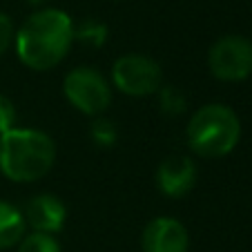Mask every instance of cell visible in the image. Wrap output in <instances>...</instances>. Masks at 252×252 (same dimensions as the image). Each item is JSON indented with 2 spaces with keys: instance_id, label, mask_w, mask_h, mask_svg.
<instances>
[{
  "instance_id": "6da1fadb",
  "label": "cell",
  "mask_w": 252,
  "mask_h": 252,
  "mask_svg": "<svg viewBox=\"0 0 252 252\" xmlns=\"http://www.w3.org/2000/svg\"><path fill=\"white\" fill-rule=\"evenodd\" d=\"M74 45V20L56 7L36 9L16 29L14 49L18 61L33 71H49L65 61Z\"/></svg>"
},
{
  "instance_id": "7a4b0ae2",
  "label": "cell",
  "mask_w": 252,
  "mask_h": 252,
  "mask_svg": "<svg viewBox=\"0 0 252 252\" xmlns=\"http://www.w3.org/2000/svg\"><path fill=\"white\" fill-rule=\"evenodd\" d=\"M56 161V143L40 129L14 127L0 136V172L14 183L43 179Z\"/></svg>"
},
{
  "instance_id": "3957f363",
  "label": "cell",
  "mask_w": 252,
  "mask_h": 252,
  "mask_svg": "<svg viewBox=\"0 0 252 252\" xmlns=\"http://www.w3.org/2000/svg\"><path fill=\"white\" fill-rule=\"evenodd\" d=\"M241 121L223 103H208L190 116L186 125L188 148L201 158L228 157L239 145Z\"/></svg>"
},
{
  "instance_id": "277c9868",
  "label": "cell",
  "mask_w": 252,
  "mask_h": 252,
  "mask_svg": "<svg viewBox=\"0 0 252 252\" xmlns=\"http://www.w3.org/2000/svg\"><path fill=\"white\" fill-rule=\"evenodd\" d=\"M63 94L67 103L81 114L98 119L112 103V85L96 67H76L63 78Z\"/></svg>"
},
{
  "instance_id": "5b68a950",
  "label": "cell",
  "mask_w": 252,
  "mask_h": 252,
  "mask_svg": "<svg viewBox=\"0 0 252 252\" xmlns=\"http://www.w3.org/2000/svg\"><path fill=\"white\" fill-rule=\"evenodd\" d=\"M161 85L163 67L148 54H125L112 65V87L125 96H152L161 90Z\"/></svg>"
},
{
  "instance_id": "8992f818",
  "label": "cell",
  "mask_w": 252,
  "mask_h": 252,
  "mask_svg": "<svg viewBox=\"0 0 252 252\" xmlns=\"http://www.w3.org/2000/svg\"><path fill=\"white\" fill-rule=\"evenodd\" d=\"M208 69L223 83H239L252 76V40L246 36H223L208 52Z\"/></svg>"
},
{
  "instance_id": "52a82bcc",
  "label": "cell",
  "mask_w": 252,
  "mask_h": 252,
  "mask_svg": "<svg viewBox=\"0 0 252 252\" xmlns=\"http://www.w3.org/2000/svg\"><path fill=\"white\" fill-rule=\"evenodd\" d=\"M157 188L170 199H183L196 186V163L186 154H172L157 167Z\"/></svg>"
},
{
  "instance_id": "ba28073f",
  "label": "cell",
  "mask_w": 252,
  "mask_h": 252,
  "mask_svg": "<svg viewBox=\"0 0 252 252\" xmlns=\"http://www.w3.org/2000/svg\"><path fill=\"white\" fill-rule=\"evenodd\" d=\"M143 252H188L190 250V234L186 225L172 217L152 219L141 234Z\"/></svg>"
},
{
  "instance_id": "9c48e42d",
  "label": "cell",
  "mask_w": 252,
  "mask_h": 252,
  "mask_svg": "<svg viewBox=\"0 0 252 252\" xmlns=\"http://www.w3.org/2000/svg\"><path fill=\"white\" fill-rule=\"evenodd\" d=\"M25 225L32 232L54 234L61 232L67 221V208L56 194H36L25 203L23 208Z\"/></svg>"
},
{
  "instance_id": "30bf717a",
  "label": "cell",
  "mask_w": 252,
  "mask_h": 252,
  "mask_svg": "<svg viewBox=\"0 0 252 252\" xmlns=\"http://www.w3.org/2000/svg\"><path fill=\"white\" fill-rule=\"evenodd\" d=\"M27 234L23 210L9 201H0V250L16 248Z\"/></svg>"
},
{
  "instance_id": "8fae6325",
  "label": "cell",
  "mask_w": 252,
  "mask_h": 252,
  "mask_svg": "<svg viewBox=\"0 0 252 252\" xmlns=\"http://www.w3.org/2000/svg\"><path fill=\"white\" fill-rule=\"evenodd\" d=\"M107 25L98 18H85L74 25V40L81 43L83 47L100 49L107 43Z\"/></svg>"
},
{
  "instance_id": "7c38bea8",
  "label": "cell",
  "mask_w": 252,
  "mask_h": 252,
  "mask_svg": "<svg viewBox=\"0 0 252 252\" xmlns=\"http://www.w3.org/2000/svg\"><path fill=\"white\" fill-rule=\"evenodd\" d=\"M157 98H158V110L165 116H179V114H183L188 107L186 94L174 85H165V83H163L161 90L157 92Z\"/></svg>"
},
{
  "instance_id": "4fadbf2b",
  "label": "cell",
  "mask_w": 252,
  "mask_h": 252,
  "mask_svg": "<svg viewBox=\"0 0 252 252\" xmlns=\"http://www.w3.org/2000/svg\"><path fill=\"white\" fill-rule=\"evenodd\" d=\"M90 138L94 141L96 148L110 150V148H114L116 143H119V127H116L114 121L98 116V119L92 123V127H90Z\"/></svg>"
},
{
  "instance_id": "5bb4252c",
  "label": "cell",
  "mask_w": 252,
  "mask_h": 252,
  "mask_svg": "<svg viewBox=\"0 0 252 252\" xmlns=\"http://www.w3.org/2000/svg\"><path fill=\"white\" fill-rule=\"evenodd\" d=\"M16 248H18L16 252H63L58 239L43 232H27Z\"/></svg>"
},
{
  "instance_id": "9a60e30c",
  "label": "cell",
  "mask_w": 252,
  "mask_h": 252,
  "mask_svg": "<svg viewBox=\"0 0 252 252\" xmlns=\"http://www.w3.org/2000/svg\"><path fill=\"white\" fill-rule=\"evenodd\" d=\"M16 121H18V114H16V107L7 96L0 94V136L7 134L9 129L16 127Z\"/></svg>"
},
{
  "instance_id": "2e32d148",
  "label": "cell",
  "mask_w": 252,
  "mask_h": 252,
  "mask_svg": "<svg viewBox=\"0 0 252 252\" xmlns=\"http://www.w3.org/2000/svg\"><path fill=\"white\" fill-rule=\"evenodd\" d=\"M14 36H16L14 20L0 11V58L5 56L9 47H14Z\"/></svg>"
},
{
  "instance_id": "e0dca14e",
  "label": "cell",
  "mask_w": 252,
  "mask_h": 252,
  "mask_svg": "<svg viewBox=\"0 0 252 252\" xmlns=\"http://www.w3.org/2000/svg\"><path fill=\"white\" fill-rule=\"evenodd\" d=\"M32 7H36V9H45V5H47L49 0H27Z\"/></svg>"
}]
</instances>
